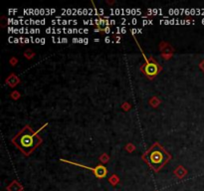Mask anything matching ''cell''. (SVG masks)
Listing matches in <instances>:
<instances>
[{"instance_id": "cell-7", "label": "cell", "mask_w": 204, "mask_h": 191, "mask_svg": "<svg viewBox=\"0 0 204 191\" xmlns=\"http://www.w3.org/2000/svg\"><path fill=\"white\" fill-rule=\"evenodd\" d=\"M110 12L112 14H115V15H125V14H127V15H132V14H141L142 11L139 9H130V8H115V9H110Z\"/></svg>"}, {"instance_id": "cell-9", "label": "cell", "mask_w": 204, "mask_h": 191, "mask_svg": "<svg viewBox=\"0 0 204 191\" xmlns=\"http://www.w3.org/2000/svg\"><path fill=\"white\" fill-rule=\"evenodd\" d=\"M8 30L10 31V33H25V34H35V33H40L39 29H24V28H21V29H14V28H9Z\"/></svg>"}, {"instance_id": "cell-8", "label": "cell", "mask_w": 204, "mask_h": 191, "mask_svg": "<svg viewBox=\"0 0 204 191\" xmlns=\"http://www.w3.org/2000/svg\"><path fill=\"white\" fill-rule=\"evenodd\" d=\"M56 10L55 9H25L23 11L24 14H32V15H46V14H52V13H55Z\"/></svg>"}, {"instance_id": "cell-6", "label": "cell", "mask_w": 204, "mask_h": 191, "mask_svg": "<svg viewBox=\"0 0 204 191\" xmlns=\"http://www.w3.org/2000/svg\"><path fill=\"white\" fill-rule=\"evenodd\" d=\"M62 12L66 14L72 15H94V11L92 8L89 9H80V8H73V9H62Z\"/></svg>"}, {"instance_id": "cell-11", "label": "cell", "mask_w": 204, "mask_h": 191, "mask_svg": "<svg viewBox=\"0 0 204 191\" xmlns=\"http://www.w3.org/2000/svg\"><path fill=\"white\" fill-rule=\"evenodd\" d=\"M104 31H106V33H107V34H109V33L110 32V28H109V27L105 28V29H104Z\"/></svg>"}, {"instance_id": "cell-4", "label": "cell", "mask_w": 204, "mask_h": 191, "mask_svg": "<svg viewBox=\"0 0 204 191\" xmlns=\"http://www.w3.org/2000/svg\"><path fill=\"white\" fill-rule=\"evenodd\" d=\"M60 160L63 161V162L70 163V164H73V165L79 166V167H83V168L90 169V170H92L93 172L95 173V175L98 178H105V177L107 176V174H108V170H107V168L104 165H99V166L96 167V168H93V167H89V166H86V165H83V164H80V163H76V162H73V161H70V160L62 159V158Z\"/></svg>"}, {"instance_id": "cell-1", "label": "cell", "mask_w": 204, "mask_h": 191, "mask_svg": "<svg viewBox=\"0 0 204 191\" xmlns=\"http://www.w3.org/2000/svg\"><path fill=\"white\" fill-rule=\"evenodd\" d=\"M12 143L21 150L23 154L29 155L32 153L35 148L42 143V138L30 126L25 125L12 138Z\"/></svg>"}, {"instance_id": "cell-10", "label": "cell", "mask_w": 204, "mask_h": 191, "mask_svg": "<svg viewBox=\"0 0 204 191\" xmlns=\"http://www.w3.org/2000/svg\"><path fill=\"white\" fill-rule=\"evenodd\" d=\"M54 25H68V24H77V20H53L52 21Z\"/></svg>"}, {"instance_id": "cell-5", "label": "cell", "mask_w": 204, "mask_h": 191, "mask_svg": "<svg viewBox=\"0 0 204 191\" xmlns=\"http://www.w3.org/2000/svg\"><path fill=\"white\" fill-rule=\"evenodd\" d=\"M89 30L87 29H55V28H47L46 33L47 34H60V33H67V34H75V33H88Z\"/></svg>"}, {"instance_id": "cell-2", "label": "cell", "mask_w": 204, "mask_h": 191, "mask_svg": "<svg viewBox=\"0 0 204 191\" xmlns=\"http://www.w3.org/2000/svg\"><path fill=\"white\" fill-rule=\"evenodd\" d=\"M142 158L154 171H158L162 168L163 165L168 162V160L170 159V154L159 143H154L142 155Z\"/></svg>"}, {"instance_id": "cell-12", "label": "cell", "mask_w": 204, "mask_h": 191, "mask_svg": "<svg viewBox=\"0 0 204 191\" xmlns=\"http://www.w3.org/2000/svg\"><path fill=\"white\" fill-rule=\"evenodd\" d=\"M106 42H107V43L110 42V38H106Z\"/></svg>"}, {"instance_id": "cell-3", "label": "cell", "mask_w": 204, "mask_h": 191, "mask_svg": "<svg viewBox=\"0 0 204 191\" xmlns=\"http://www.w3.org/2000/svg\"><path fill=\"white\" fill-rule=\"evenodd\" d=\"M142 55H143V58L145 60V63L141 67V70L142 71V73L144 75H147L148 78L153 79L156 75L159 73L161 68L159 67L158 64H157V62L154 61V59H153V58H147L143 53H142Z\"/></svg>"}]
</instances>
